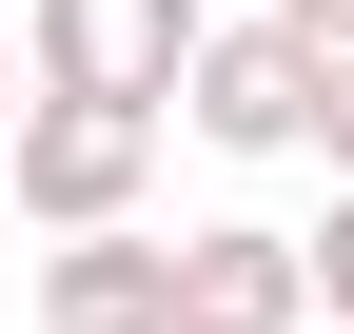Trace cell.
Masks as SVG:
<instances>
[{"label": "cell", "mask_w": 354, "mask_h": 334, "mask_svg": "<svg viewBox=\"0 0 354 334\" xmlns=\"http://www.w3.org/2000/svg\"><path fill=\"white\" fill-rule=\"evenodd\" d=\"M315 157L354 177V59H315Z\"/></svg>", "instance_id": "cell-7"}, {"label": "cell", "mask_w": 354, "mask_h": 334, "mask_svg": "<svg viewBox=\"0 0 354 334\" xmlns=\"http://www.w3.org/2000/svg\"><path fill=\"white\" fill-rule=\"evenodd\" d=\"M177 118H197L216 157H315V39H295L276 0L197 20V59H177Z\"/></svg>", "instance_id": "cell-2"}, {"label": "cell", "mask_w": 354, "mask_h": 334, "mask_svg": "<svg viewBox=\"0 0 354 334\" xmlns=\"http://www.w3.org/2000/svg\"><path fill=\"white\" fill-rule=\"evenodd\" d=\"M197 20H216V0H39V20H20V79H39V99H138V118H177Z\"/></svg>", "instance_id": "cell-3"}, {"label": "cell", "mask_w": 354, "mask_h": 334, "mask_svg": "<svg viewBox=\"0 0 354 334\" xmlns=\"http://www.w3.org/2000/svg\"><path fill=\"white\" fill-rule=\"evenodd\" d=\"M276 20H295V39H315V59H354V0H276Z\"/></svg>", "instance_id": "cell-8"}, {"label": "cell", "mask_w": 354, "mask_h": 334, "mask_svg": "<svg viewBox=\"0 0 354 334\" xmlns=\"http://www.w3.org/2000/svg\"><path fill=\"white\" fill-rule=\"evenodd\" d=\"M39 334H177V236H138V217L59 236L39 256Z\"/></svg>", "instance_id": "cell-5"}, {"label": "cell", "mask_w": 354, "mask_h": 334, "mask_svg": "<svg viewBox=\"0 0 354 334\" xmlns=\"http://www.w3.org/2000/svg\"><path fill=\"white\" fill-rule=\"evenodd\" d=\"M138 177H158V118H138V99H39V79H20L0 197H20L39 236H99V217H138Z\"/></svg>", "instance_id": "cell-1"}, {"label": "cell", "mask_w": 354, "mask_h": 334, "mask_svg": "<svg viewBox=\"0 0 354 334\" xmlns=\"http://www.w3.org/2000/svg\"><path fill=\"white\" fill-rule=\"evenodd\" d=\"M177 334H315V256L256 217H197L177 236Z\"/></svg>", "instance_id": "cell-4"}, {"label": "cell", "mask_w": 354, "mask_h": 334, "mask_svg": "<svg viewBox=\"0 0 354 334\" xmlns=\"http://www.w3.org/2000/svg\"><path fill=\"white\" fill-rule=\"evenodd\" d=\"M295 256H315V315L354 334V177H335V217H315V236H295Z\"/></svg>", "instance_id": "cell-6"}, {"label": "cell", "mask_w": 354, "mask_h": 334, "mask_svg": "<svg viewBox=\"0 0 354 334\" xmlns=\"http://www.w3.org/2000/svg\"><path fill=\"white\" fill-rule=\"evenodd\" d=\"M0 138H20V39H0Z\"/></svg>", "instance_id": "cell-9"}]
</instances>
